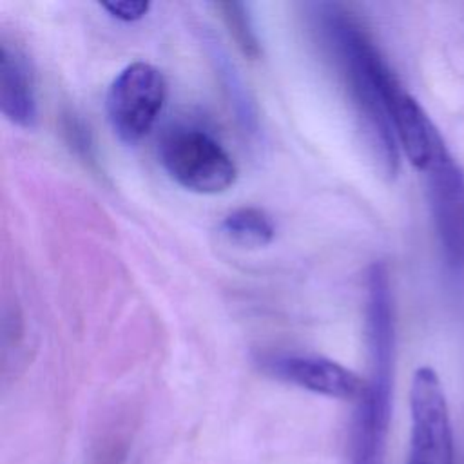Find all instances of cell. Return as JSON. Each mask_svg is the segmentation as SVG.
<instances>
[{
  "label": "cell",
  "instance_id": "1",
  "mask_svg": "<svg viewBox=\"0 0 464 464\" xmlns=\"http://www.w3.org/2000/svg\"><path fill=\"white\" fill-rule=\"evenodd\" d=\"M321 20L326 44L335 56L375 156L384 172L393 176L399 165V143L388 107L402 85L362 27L341 7L326 5Z\"/></svg>",
  "mask_w": 464,
  "mask_h": 464
},
{
  "label": "cell",
  "instance_id": "2",
  "mask_svg": "<svg viewBox=\"0 0 464 464\" xmlns=\"http://www.w3.org/2000/svg\"><path fill=\"white\" fill-rule=\"evenodd\" d=\"M165 172L185 190L221 194L237 178V167L225 147L207 130L190 125L167 129L158 145Z\"/></svg>",
  "mask_w": 464,
  "mask_h": 464
},
{
  "label": "cell",
  "instance_id": "3",
  "mask_svg": "<svg viewBox=\"0 0 464 464\" xmlns=\"http://www.w3.org/2000/svg\"><path fill=\"white\" fill-rule=\"evenodd\" d=\"M167 100L163 72L145 62L123 67L109 85L105 111L120 141L134 145L156 125Z\"/></svg>",
  "mask_w": 464,
  "mask_h": 464
},
{
  "label": "cell",
  "instance_id": "4",
  "mask_svg": "<svg viewBox=\"0 0 464 464\" xmlns=\"http://www.w3.org/2000/svg\"><path fill=\"white\" fill-rule=\"evenodd\" d=\"M411 437L408 464H453V435L439 375L430 366L415 370L410 386Z\"/></svg>",
  "mask_w": 464,
  "mask_h": 464
},
{
  "label": "cell",
  "instance_id": "5",
  "mask_svg": "<svg viewBox=\"0 0 464 464\" xmlns=\"http://www.w3.org/2000/svg\"><path fill=\"white\" fill-rule=\"evenodd\" d=\"M263 370L283 382L330 399H359L364 390V381L355 372L321 355L276 353L263 359Z\"/></svg>",
  "mask_w": 464,
  "mask_h": 464
},
{
  "label": "cell",
  "instance_id": "6",
  "mask_svg": "<svg viewBox=\"0 0 464 464\" xmlns=\"http://www.w3.org/2000/svg\"><path fill=\"white\" fill-rule=\"evenodd\" d=\"M430 205L444 257L464 263V174L450 154L426 170Z\"/></svg>",
  "mask_w": 464,
  "mask_h": 464
},
{
  "label": "cell",
  "instance_id": "7",
  "mask_svg": "<svg viewBox=\"0 0 464 464\" xmlns=\"http://www.w3.org/2000/svg\"><path fill=\"white\" fill-rule=\"evenodd\" d=\"M390 120L399 147L404 150L408 161L415 169L426 172L431 165L448 154L446 145L431 120L417 103V100L406 91L392 105Z\"/></svg>",
  "mask_w": 464,
  "mask_h": 464
},
{
  "label": "cell",
  "instance_id": "8",
  "mask_svg": "<svg viewBox=\"0 0 464 464\" xmlns=\"http://www.w3.org/2000/svg\"><path fill=\"white\" fill-rule=\"evenodd\" d=\"M0 109L18 127L33 129L38 121L33 71L25 54L5 40L0 44Z\"/></svg>",
  "mask_w": 464,
  "mask_h": 464
},
{
  "label": "cell",
  "instance_id": "9",
  "mask_svg": "<svg viewBox=\"0 0 464 464\" xmlns=\"http://www.w3.org/2000/svg\"><path fill=\"white\" fill-rule=\"evenodd\" d=\"M221 234L241 248H261L272 243L276 225L272 218L257 207H241L228 212L221 225Z\"/></svg>",
  "mask_w": 464,
  "mask_h": 464
},
{
  "label": "cell",
  "instance_id": "10",
  "mask_svg": "<svg viewBox=\"0 0 464 464\" xmlns=\"http://www.w3.org/2000/svg\"><path fill=\"white\" fill-rule=\"evenodd\" d=\"M221 11V16L230 31V36L236 40L237 47L246 54L248 58L259 56V42L257 34L254 31L248 7L243 2H223L218 5Z\"/></svg>",
  "mask_w": 464,
  "mask_h": 464
},
{
  "label": "cell",
  "instance_id": "11",
  "mask_svg": "<svg viewBox=\"0 0 464 464\" xmlns=\"http://www.w3.org/2000/svg\"><path fill=\"white\" fill-rule=\"evenodd\" d=\"M100 5L112 18H118L121 22L141 20L150 9V4L143 2V0H112V2H102Z\"/></svg>",
  "mask_w": 464,
  "mask_h": 464
}]
</instances>
